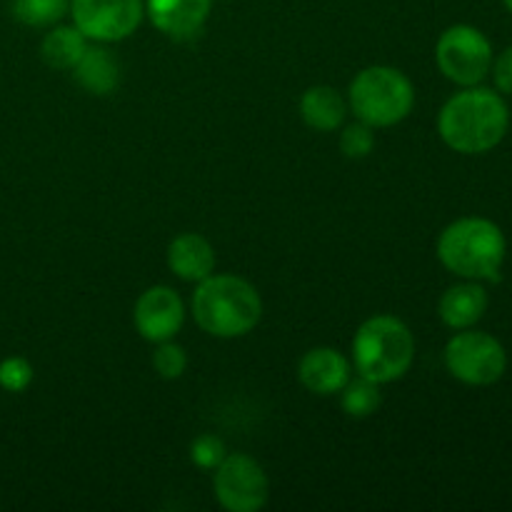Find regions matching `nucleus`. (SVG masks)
Listing matches in <instances>:
<instances>
[{
    "instance_id": "f257e3e1",
    "label": "nucleus",
    "mask_w": 512,
    "mask_h": 512,
    "mask_svg": "<svg viewBox=\"0 0 512 512\" xmlns=\"http://www.w3.org/2000/svg\"><path fill=\"white\" fill-rule=\"evenodd\" d=\"M508 128L510 110L503 95L478 85L455 93L438 118L443 143L463 155L488 153L503 143Z\"/></svg>"
},
{
    "instance_id": "f03ea898",
    "label": "nucleus",
    "mask_w": 512,
    "mask_h": 512,
    "mask_svg": "<svg viewBox=\"0 0 512 512\" xmlns=\"http://www.w3.org/2000/svg\"><path fill=\"white\" fill-rule=\"evenodd\" d=\"M195 323L213 338H243L263 315V300L238 275H208L193 293Z\"/></svg>"
},
{
    "instance_id": "7ed1b4c3",
    "label": "nucleus",
    "mask_w": 512,
    "mask_h": 512,
    "mask_svg": "<svg viewBox=\"0 0 512 512\" xmlns=\"http://www.w3.org/2000/svg\"><path fill=\"white\" fill-rule=\"evenodd\" d=\"M505 235L488 218H460L438 238V258L465 280H495L505 260Z\"/></svg>"
},
{
    "instance_id": "20e7f679",
    "label": "nucleus",
    "mask_w": 512,
    "mask_h": 512,
    "mask_svg": "<svg viewBox=\"0 0 512 512\" xmlns=\"http://www.w3.org/2000/svg\"><path fill=\"white\" fill-rule=\"evenodd\" d=\"M355 370L373 383H393L410 370L415 360V338L395 315L365 320L353 338Z\"/></svg>"
},
{
    "instance_id": "39448f33",
    "label": "nucleus",
    "mask_w": 512,
    "mask_h": 512,
    "mask_svg": "<svg viewBox=\"0 0 512 512\" xmlns=\"http://www.w3.org/2000/svg\"><path fill=\"white\" fill-rule=\"evenodd\" d=\"M415 105V88L408 75L390 65H373L350 83V110L370 128L403 123Z\"/></svg>"
},
{
    "instance_id": "423d86ee",
    "label": "nucleus",
    "mask_w": 512,
    "mask_h": 512,
    "mask_svg": "<svg viewBox=\"0 0 512 512\" xmlns=\"http://www.w3.org/2000/svg\"><path fill=\"white\" fill-rule=\"evenodd\" d=\"M445 365L450 375L465 385H493L508 370V353L493 335L463 330L445 345Z\"/></svg>"
},
{
    "instance_id": "0eeeda50",
    "label": "nucleus",
    "mask_w": 512,
    "mask_h": 512,
    "mask_svg": "<svg viewBox=\"0 0 512 512\" xmlns=\"http://www.w3.org/2000/svg\"><path fill=\"white\" fill-rule=\"evenodd\" d=\"M435 60L445 78L470 88L483 83L493 68V45L473 25H453L440 35L435 45Z\"/></svg>"
},
{
    "instance_id": "6e6552de",
    "label": "nucleus",
    "mask_w": 512,
    "mask_h": 512,
    "mask_svg": "<svg viewBox=\"0 0 512 512\" xmlns=\"http://www.w3.org/2000/svg\"><path fill=\"white\" fill-rule=\"evenodd\" d=\"M213 490L218 503L230 512H255L265 508L270 498V480L260 463L250 455H225L215 468Z\"/></svg>"
},
{
    "instance_id": "1a4fd4ad",
    "label": "nucleus",
    "mask_w": 512,
    "mask_h": 512,
    "mask_svg": "<svg viewBox=\"0 0 512 512\" xmlns=\"http://www.w3.org/2000/svg\"><path fill=\"white\" fill-rule=\"evenodd\" d=\"M75 28L98 43L128 38L143 20V0H70Z\"/></svg>"
},
{
    "instance_id": "9d476101",
    "label": "nucleus",
    "mask_w": 512,
    "mask_h": 512,
    "mask_svg": "<svg viewBox=\"0 0 512 512\" xmlns=\"http://www.w3.org/2000/svg\"><path fill=\"white\" fill-rule=\"evenodd\" d=\"M133 320L138 333L150 343L173 340L183 328L185 308L180 295L168 285H153L138 298L133 310Z\"/></svg>"
},
{
    "instance_id": "9b49d317",
    "label": "nucleus",
    "mask_w": 512,
    "mask_h": 512,
    "mask_svg": "<svg viewBox=\"0 0 512 512\" xmlns=\"http://www.w3.org/2000/svg\"><path fill=\"white\" fill-rule=\"evenodd\" d=\"M213 0H148L150 20L163 35L188 40L203 30Z\"/></svg>"
},
{
    "instance_id": "f8f14e48",
    "label": "nucleus",
    "mask_w": 512,
    "mask_h": 512,
    "mask_svg": "<svg viewBox=\"0 0 512 512\" xmlns=\"http://www.w3.org/2000/svg\"><path fill=\"white\" fill-rule=\"evenodd\" d=\"M298 378L313 395H335L348 385L350 363L340 350L313 348L298 365Z\"/></svg>"
},
{
    "instance_id": "ddd939ff",
    "label": "nucleus",
    "mask_w": 512,
    "mask_h": 512,
    "mask_svg": "<svg viewBox=\"0 0 512 512\" xmlns=\"http://www.w3.org/2000/svg\"><path fill=\"white\" fill-rule=\"evenodd\" d=\"M168 268L178 278L200 283L215 270V250L203 235L183 233L168 245Z\"/></svg>"
},
{
    "instance_id": "4468645a",
    "label": "nucleus",
    "mask_w": 512,
    "mask_h": 512,
    "mask_svg": "<svg viewBox=\"0 0 512 512\" xmlns=\"http://www.w3.org/2000/svg\"><path fill=\"white\" fill-rule=\"evenodd\" d=\"M440 318L448 328L468 330L478 323L488 310V293L478 283L453 285L440 298Z\"/></svg>"
},
{
    "instance_id": "2eb2a0df",
    "label": "nucleus",
    "mask_w": 512,
    "mask_h": 512,
    "mask_svg": "<svg viewBox=\"0 0 512 512\" xmlns=\"http://www.w3.org/2000/svg\"><path fill=\"white\" fill-rule=\"evenodd\" d=\"M73 75L93 95H110L120 83V65L108 48H85L78 63L73 65Z\"/></svg>"
},
{
    "instance_id": "dca6fc26",
    "label": "nucleus",
    "mask_w": 512,
    "mask_h": 512,
    "mask_svg": "<svg viewBox=\"0 0 512 512\" xmlns=\"http://www.w3.org/2000/svg\"><path fill=\"white\" fill-rule=\"evenodd\" d=\"M348 113L343 95L330 85H313L300 98V115H303L305 125L320 133H330V130L340 128Z\"/></svg>"
},
{
    "instance_id": "f3484780",
    "label": "nucleus",
    "mask_w": 512,
    "mask_h": 512,
    "mask_svg": "<svg viewBox=\"0 0 512 512\" xmlns=\"http://www.w3.org/2000/svg\"><path fill=\"white\" fill-rule=\"evenodd\" d=\"M88 48V38L80 33L78 28H68V25H60L53 28L43 38L40 45V55H43L45 63L55 70H73V65L78 63L80 55Z\"/></svg>"
},
{
    "instance_id": "a211bd4d",
    "label": "nucleus",
    "mask_w": 512,
    "mask_h": 512,
    "mask_svg": "<svg viewBox=\"0 0 512 512\" xmlns=\"http://www.w3.org/2000/svg\"><path fill=\"white\" fill-rule=\"evenodd\" d=\"M340 393H343V410L350 418H368L380 408V385L363 378V375L348 380V385Z\"/></svg>"
},
{
    "instance_id": "6ab92c4d",
    "label": "nucleus",
    "mask_w": 512,
    "mask_h": 512,
    "mask_svg": "<svg viewBox=\"0 0 512 512\" xmlns=\"http://www.w3.org/2000/svg\"><path fill=\"white\" fill-rule=\"evenodd\" d=\"M70 0H13V15L25 25L43 28L58 23L68 10Z\"/></svg>"
},
{
    "instance_id": "aec40b11",
    "label": "nucleus",
    "mask_w": 512,
    "mask_h": 512,
    "mask_svg": "<svg viewBox=\"0 0 512 512\" xmlns=\"http://www.w3.org/2000/svg\"><path fill=\"white\" fill-rule=\"evenodd\" d=\"M373 130L375 128H370V125L363 123V120L348 125V128L343 130V135H340V150H343L345 158H353V160L368 158L370 150L375 148Z\"/></svg>"
},
{
    "instance_id": "412c9836",
    "label": "nucleus",
    "mask_w": 512,
    "mask_h": 512,
    "mask_svg": "<svg viewBox=\"0 0 512 512\" xmlns=\"http://www.w3.org/2000/svg\"><path fill=\"white\" fill-rule=\"evenodd\" d=\"M158 345L160 348L153 355L155 373L165 380H178L185 373V368H188V355H185V350L180 345L170 343V340Z\"/></svg>"
},
{
    "instance_id": "4be33fe9",
    "label": "nucleus",
    "mask_w": 512,
    "mask_h": 512,
    "mask_svg": "<svg viewBox=\"0 0 512 512\" xmlns=\"http://www.w3.org/2000/svg\"><path fill=\"white\" fill-rule=\"evenodd\" d=\"M225 455H228V450H225V443L218 435L205 433L200 438H195L193 445H190V458H193L195 465H200L205 470L218 468Z\"/></svg>"
},
{
    "instance_id": "5701e85b",
    "label": "nucleus",
    "mask_w": 512,
    "mask_h": 512,
    "mask_svg": "<svg viewBox=\"0 0 512 512\" xmlns=\"http://www.w3.org/2000/svg\"><path fill=\"white\" fill-rule=\"evenodd\" d=\"M33 383V365L25 358H5L0 363V388L8 393H23Z\"/></svg>"
},
{
    "instance_id": "b1692460",
    "label": "nucleus",
    "mask_w": 512,
    "mask_h": 512,
    "mask_svg": "<svg viewBox=\"0 0 512 512\" xmlns=\"http://www.w3.org/2000/svg\"><path fill=\"white\" fill-rule=\"evenodd\" d=\"M493 75L500 93L512 95V45L498 55V60L493 63Z\"/></svg>"
},
{
    "instance_id": "393cba45",
    "label": "nucleus",
    "mask_w": 512,
    "mask_h": 512,
    "mask_svg": "<svg viewBox=\"0 0 512 512\" xmlns=\"http://www.w3.org/2000/svg\"><path fill=\"white\" fill-rule=\"evenodd\" d=\"M503 3H505V8H508L510 13H512V0H503Z\"/></svg>"
}]
</instances>
